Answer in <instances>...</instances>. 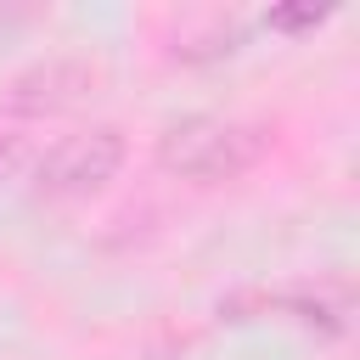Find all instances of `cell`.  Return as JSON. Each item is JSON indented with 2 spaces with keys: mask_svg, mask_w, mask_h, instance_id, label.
<instances>
[{
  "mask_svg": "<svg viewBox=\"0 0 360 360\" xmlns=\"http://www.w3.org/2000/svg\"><path fill=\"white\" fill-rule=\"evenodd\" d=\"M163 169L180 174V180H236L248 174L259 158H264V129H248V124H225V118H186L163 135L158 146Z\"/></svg>",
  "mask_w": 360,
  "mask_h": 360,
  "instance_id": "cell-1",
  "label": "cell"
},
{
  "mask_svg": "<svg viewBox=\"0 0 360 360\" xmlns=\"http://www.w3.org/2000/svg\"><path fill=\"white\" fill-rule=\"evenodd\" d=\"M90 68L84 62H45L34 73H22L11 90H6V107L11 112H56V107H73L84 90H90Z\"/></svg>",
  "mask_w": 360,
  "mask_h": 360,
  "instance_id": "cell-3",
  "label": "cell"
},
{
  "mask_svg": "<svg viewBox=\"0 0 360 360\" xmlns=\"http://www.w3.org/2000/svg\"><path fill=\"white\" fill-rule=\"evenodd\" d=\"M124 163V135L118 129H84V135H68L45 152L39 163V191L51 197H79V191H96L101 180H112Z\"/></svg>",
  "mask_w": 360,
  "mask_h": 360,
  "instance_id": "cell-2",
  "label": "cell"
},
{
  "mask_svg": "<svg viewBox=\"0 0 360 360\" xmlns=\"http://www.w3.org/2000/svg\"><path fill=\"white\" fill-rule=\"evenodd\" d=\"M6 169H11V152H0V174H6Z\"/></svg>",
  "mask_w": 360,
  "mask_h": 360,
  "instance_id": "cell-4",
  "label": "cell"
}]
</instances>
